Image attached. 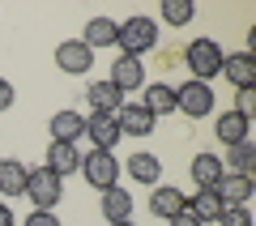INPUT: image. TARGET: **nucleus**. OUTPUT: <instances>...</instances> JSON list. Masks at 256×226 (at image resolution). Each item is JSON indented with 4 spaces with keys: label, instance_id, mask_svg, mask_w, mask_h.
Here are the masks:
<instances>
[{
    "label": "nucleus",
    "instance_id": "nucleus-3",
    "mask_svg": "<svg viewBox=\"0 0 256 226\" xmlns=\"http://www.w3.org/2000/svg\"><path fill=\"white\" fill-rule=\"evenodd\" d=\"M82 175H86L90 188L107 192V188H116V184H120V158L107 154V150H90V154L82 158Z\"/></svg>",
    "mask_w": 256,
    "mask_h": 226
},
{
    "label": "nucleus",
    "instance_id": "nucleus-9",
    "mask_svg": "<svg viewBox=\"0 0 256 226\" xmlns=\"http://www.w3.org/2000/svg\"><path fill=\"white\" fill-rule=\"evenodd\" d=\"M222 77H226L235 90H256V60L252 52H235L222 60Z\"/></svg>",
    "mask_w": 256,
    "mask_h": 226
},
{
    "label": "nucleus",
    "instance_id": "nucleus-31",
    "mask_svg": "<svg viewBox=\"0 0 256 226\" xmlns=\"http://www.w3.org/2000/svg\"><path fill=\"white\" fill-rule=\"evenodd\" d=\"M0 226H13V209L9 205H0Z\"/></svg>",
    "mask_w": 256,
    "mask_h": 226
},
{
    "label": "nucleus",
    "instance_id": "nucleus-25",
    "mask_svg": "<svg viewBox=\"0 0 256 226\" xmlns=\"http://www.w3.org/2000/svg\"><path fill=\"white\" fill-rule=\"evenodd\" d=\"M226 171H252L256 166V145H252V136H248V141H239V145H226Z\"/></svg>",
    "mask_w": 256,
    "mask_h": 226
},
{
    "label": "nucleus",
    "instance_id": "nucleus-22",
    "mask_svg": "<svg viewBox=\"0 0 256 226\" xmlns=\"http://www.w3.org/2000/svg\"><path fill=\"white\" fill-rule=\"evenodd\" d=\"M141 107H146L154 120L171 116V111H175V86H166V82H154V86H146V98H141Z\"/></svg>",
    "mask_w": 256,
    "mask_h": 226
},
{
    "label": "nucleus",
    "instance_id": "nucleus-13",
    "mask_svg": "<svg viewBox=\"0 0 256 226\" xmlns=\"http://www.w3.org/2000/svg\"><path fill=\"white\" fill-rule=\"evenodd\" d=\"M86 136V116L73 107H64L52 116V141H64V145H77Z\"/></svg>",
    "mask_w": 256,
    "mask_h": 226
},
{
    "label": "nucleus",
    "instance_id": "nucleus-18",
    "mask_svg": "<svg viewBox=\"0 0 256 226\" xmlns=\"http://www.w3.org/2000/svg\"><path fill=\"white\" fill-rule=\"evenodd\" d=\"M222 171H226V166H222L218 154H196V158H192V166H188V175H192L196 188H218Z\"/></svg>",
    "mask_w": 256,
    "mask_h": 226
},
{
    "label": "nucleus",
    "instance_id": "nucleus-1",
    "mask_svg": "<svg viewBox=\"0 0 256 226\" xmlns=\"http://www.w3.org/2000/svg\"><path fill=\"white\" fill-rule=\"evenodd\" d=\"M180 56H184V64H188V77H192V82H205V86H210L214 77H222V60H226V52H222L210 34L184 43Z\"/></svg>",
    "mask_w": 256,
    "mask_h": 226
},
{
    "label": "nucleus",
    "instance_id": "nucleus-16",
    "mask_svg": "<svg viewBox=\"0 0 256 226\" xmlns=\"http://www.w3.org/2000/svg\"><path fill=\"white\" fill-rule=\"evenodd\" d=\"M86 102L94 107V116H116V111L124 107V94H120L111 82H94L90 90H86Z\"/></svg>",
    "mask_w": 256,
    "mask_h": 226
},
{
    "label": "nucleus",
    "instance_id": "nucleus-28",
    "mask_svg": "<svg viewBox=\"0 0 256 226\" xmlns=\"http://www.w3.org/2000/svg\"><path fill=\"white\" fill-rule=\"evenodd\" d=\"M26 226H60V218H56V209H34L26 218Z\"/></svg>",
    "mask_w": 256,
    "mask_h": 226
},
{
    "label": "nucleus",
    "instance_id": "nucleus-20",
    "mask_svg": "<svg viewBox=\"0 0 256 226\" xmlns=\"http://www.w3.org/2000/svg\"><path fill=\"white\" fill-rule=\"evenodd\" d=\"M222 209H226V205L218 200V192H214V188H196V196H188V214L196 218L201 226H205V222H218Z\"/></svg>",
    "mask_w": 256,
    "mask_h": 226
},
{
    "label": "nucleus",
    "instance_id": "nucleus-11",
    "mask_svg": "<svg viewBox=\"0 0 256 226\" xmlns=\"http://www.w3.org/2000/svg\"><path fill=\"white\" fill-rule=\"evenodd\" d=\"M184 209H188V196H184L180 188H171V184H162V188L150 192V214L162 218V222H171V218H180Z\"/></svg>",
    "mask_w": 256,
    "mask_h": 226
},
{
    "label": "nucleus",
    "instance_id": "nucleus-24",
    "mask_svg": "<svg viewBox=\"0 0 256 226\" xmlns=\"http://www.w3.org/2000/svg\"><path fill=\"white\" fill-rule=\"evenodd\" d=\"M158 13H162V22L171 30H184L192 18H196V4H192V0H162V9H158Z\"/></svg>",
    "mask_w": 256,
    "mask_h": 226
},
{
    "label": "nucleus",
    "instance_id": "nucleus-4",
    "mask_svg": "<svg viewBox=\"0 0 256 226\" xmlns=\"http://www.w3.org/2000/svg\"><path fill=\"white\" fill-rule=\"evenodd\" d=\"M26 196L34 200V209H52V205H60V196H64V180L56 171H47V166H30Z\"/></svg>",
    "mask_w": 256,
    "mask_h": 226
},
{
    "label": "nucleus",
    "instance_id": "nucleus-8",
    "mask_svg": "<svg viewBox=\"0 0 256 226\" xmlns=\"http://www.w3.org/2000/svg\"><path fill=\"white\" fill-rule=\"evenodd\" d=\"M214 192H218L222 205H248L252 192H256V184H252V175H244V171H222V180H218Z\"/></svg>",
    "mask_w": 256,
    "mask_h": 226
},
{
    "label": "nucleus",
    "instance_id": "nucleus-15",
    "mask_svg": "<svg viewBox=\"0 0 256 226\" xmlns=\"http://www.w3.org/2000/svg\"><path fill=\"white\" fill-rule=\"evenodd\" d=\"M116 38H120V22H111V18H90L86 30H82V43L90 47V52H98V47H116Z\"/></svg>",
    "mask_w": 256,
    "mask_h": 226
},
{
    "label": "nucleus",
    "instance_id": "nucleus-5",
    "mask_svg": "<svg viewBox=\"0 0 256 226\" xmlns=\"http://www.w3.org/2000/svg\"><path fill=\"white\" fill-rule=\"evenodd\" d=\"M175 111H184L188 120H205L214 111V86H205V82H184V86H175Z\"/></svg>",
    "mask_w": 256,
    "mask_h": 226
},
{
    "label": "nucleus",
    "instance_id": "nucleus-29",
    "mask_svg": "<svg viewBox=\"0 0 256 226\" xmlns=\"http://www.w3.org/2000/svg\"><path fill=\"white\" fill-rule=\"evenodd\" d=\"M13 102H18V90H13V82H4V77H0V111H9Z\"/></svg>",
    "mask_w": 256,
    "mask_h": 226
},
{
    "label": "nucleus",
    "instance_id": "nucleus-27",
    "mask_svg": "<svg viewBox=\"0 0 256 226\" xmlns=\"http://www.w3.org/2000/svg\"><path fill=\"white\" fill-rule=\"evenodd\" d=\"M235 116H244V120H252L256 116V90H235Z\"/></svg>",
    "mask_w": 256,
    "mask_h": 226
},
{
    "label": "nucleus",
    "instance_id": "nucleus-30",
    "mask_svg": "<svg viewBox=\"0 0 256 226\" xmlns=\"http://www.w3.org/2000/svg\"><path fill=\"white\" fill-rule=\"evenodd\" d=\"M166 226H201V222H196V218H192L188 209H184V214H180V218H171V222H166Z\"/></svg>",
    "mask_w": 256,
    "mask_h": 226
},
{
    "label": "nucleus",
    "instance_id": "nucleus-6",
    "mask_svg": "<svg viewBox=\"0 0 256 226\" xmlns=\"http://www.w3.org/2000/svg\"><path fill=\"white\" fill-rule=\"evenodd\" d=\"M56 68L73 72V77H82V72L94 68V52L82 43V38H64L60 47H56Z\"/></svg>",
    "mask_w": 256,
    "mask_h": 226
},
{
    "label": "nucleus",
    "instance_id": "nucleus-10",
    "mask_svg": "<svg viewBox=\"0 0 256 226\" xmlns=\"http://www.w3.org/2000/svg\"><path fill=\"white\" fill-rule=\"evenodd\" d=\"M116 124H120V136H150L154 132V116L141 102H124L116 111Z\"/></svg>",
    "mask_w": 256,
    "mask_h": 226
},
{
    "label": "nucleus",
    "instance_id": "nucleus-23",
    "mask_svg": "<svg viewBox=\"0 0 256 226\" xmlns=\"http://www.w3.org/2000/svg\"><path fill=\"white\" fill-rule=\"evenodd\" d=\"M102 218L107 222H128L132 218V196H128V188H107L102 192Z\"/></svg>",
    "mask_w": 256,
    "mask_h": 226
},
{
    "label": "nucleus",
    "instance_id": "nucleus-2",
    "mask_svg": "<svg viewBox=\"0 0 256 226\" xmlns=\"http://www.w3.org/2000/svg\"><path fill=\"white\" fill-rule=\"evenodd\" d=\"M116 47H120V56H132V60H141L146 52H154V47H158V26H154V18L137 13V18L120 22Z\"/></svg>",
    "mask_w": 256,
    "mask_h": 226
},
{
    "label": "nucleus",
    "instance_id": "nucleus-12",
    "mask_svg": "<svg viewBox=\"0 0 256 226\" xmlns=\"http://www.w3.org/2000/svg\"><path fill=\"white\" fill-rule=\"evenodd\" d=\"M86 136H90V145L94 150H116L120 145V124H116V116H86Z\"/></svg>",
    "mask_w": 256,
    "mask_h": 226
},
{
    "label": "nucleus",
    "instance_id": "nucleus-26",
    "mask_svg": "<svg viewBox=\"0 0 256 226\" xmlns=\"http://www.w3.org/2000/svg\"><path fill=\"white\" fill-rule=\"evenodd\" d=\"M218 226H252V214H248V205H226Z\"/></svg>",
    "mask_w": 256,
    "mask_h": 226
},
{
    "label": "nucleus",
    "instance_id": "nucleus-17",
    "mask_svg": "<svg viewBox=\"0 0 256 226\" xmlns=\"http://www.w3.org/2000/svg\"><path fill=\"white\" fill-rule=\"evenodd\" d=\"M124 171L132 175L137 184H150V188H154L158 175H162V162H158V154H150V150H137V154H128Z\"/></svg>",
    "mask_w": 256,
    "mask_h": 226
},
{
    "label": "nucleus",
    "instance_id": "nucleus-7",
    "mask_svg": "<svg viewBox=\"0 0 256 226\" xmlns=\"http://www.w3.org/2000/svg\"><path fill=\"white\" fill-rule=\"evenodd\" d=\"M107 82L116 86L120 94H132V90H141V86H146V64L132 60V56H116V64H111V77H107Z\"/></svg>",
    "mask_w": 256,
    "mask_h": 226
},
{
    "label": "nucleus",
    "instance_id": "nucleus-14",
    "mask_svg": "<svg viewBox=\"0 0 256 226\" xmlns=\"http://www.w3.org/2000/svg\"><path fill=\"white\" fill-rule=\"evenodd\" d=\"M43 166L64 180V175L82 171V150H77V145H64V141H52V145H47V162Z\"/></svg>",
    "mask_w": 256,
    "mask_h": 226
},
{
    "label": "nucleus",
    "instance_id": "nucleus-32",
    "mask_svg": "<svg viewBox=\"0 0 256 226\" xmlns=\"http://www.w3.org/2000/svg\"><path fill=\"white\" fill-rule=\"evenodd\" d=\"M107 226H132V218H128V222H107Z\"/></svg>",
    "mask_w": 256,
    "mask_h": 226
},
{
    "label": "nucleus",
    "instance_id": "nucleus-19",
    "mask_svg": "<svg viewBox=\"0 0 256 226\" xmlns=\"http://www.w3.org/2000/svg\"><path fill=\"white\" fill-rule=\"evenodd\" d=\"M248 128H252V120L235 116V111H222V116L214 120V136H218L222 145H239V141H248Z\"/></svg>",
    "mask_w": 256,
    "mask_h": 226
},
{
    "label": "nucleus",
    "instance_id": "nucleus-21",
    "mask_svg": "<svg viewBox=\"0 0 256 226\" xmlns=\"http://www.w3.org/2000/svg\"><path fill=\"white\" fill-rule=\"evenodd\" d=\"M26 175H30L26 162L0 158V196H22V192H26Z\"/></svg>",
    "mask_w": 256,
    "mask_h": 226
}]
</instances>
